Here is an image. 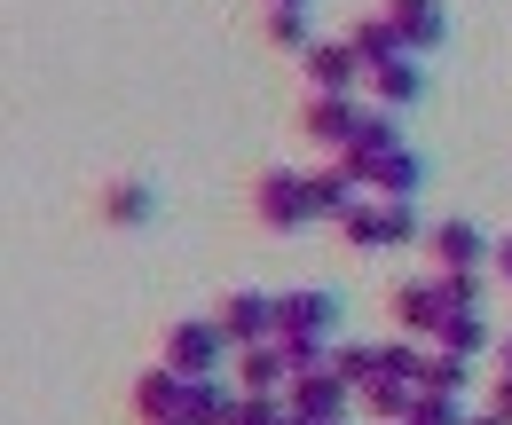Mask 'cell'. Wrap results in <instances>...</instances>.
<instances>
[{"instance_id":"1","label":"cell","mask_w":512,"mask_h":425,"mask_svg":"<svg viewBox=\"0 0 512 425\" xmlns=\"http://www.w3.org/2000/svg\"><path fill=\"white\" fill-rule=\"evenodd\" d=\"M237 339L221 331V315H182V323H166V339H158V363L190 370V378H205V370H221V355H229Z\"/></svg>"},{"instance_id":"2","label":"cell","mask_w":512,"mask_h":425,"mask_svg":"<svg viewBox=\"0 0 512 425\" xmlns=\"http://www.w3.org/2000/svg\"><path fill=\"white\" fill-rule=\"evenodd\" d=\"M253 221H260V229H308V221H316V205H308V174L268 166V174L253 182Z\"/></svg>"},{"instance_id":"3","label":"cell","mask_w":512,"mask_h":425,"mask_svg":"<svg viewBox=\"0 0 512 425\" xmlns=\"http://www.w3.org/2000/svg\"><path fill=\"white\" fill-rule=\"evenodd\" d=\"M284 402H292L308 425H339L355 402H363V394H355V378H339V370L323 363V370H300V378L284 386Z\"/></svg>"},{"instance_id":"4","label":"cell","mask_w":512,"mask_h":425,"mask_svg":"<svg viewBox=\"0 0 512 425\" xmlns=\"http://www.w3.org/2000/svg\"><path fill=\"white\" fill-rule=\"evenodd\" d=\"M134 418L142 425H174V418H190V370H174V363H150L142 378H134Z\"/></svg>"},{"instance_id":"5","label":"cell","mask_w":512,"mask_h":425,"mask_svg":"<svg viewBox=\"0 0 512 425\" xmlns=\"http://www.w3.org/2000/svg\"><path fill=\"white\" fill-rule=\"evenodd\" d=\"M355 126H363V103H355V95H316V87H308V103H300V134H308L316 150L339 158V150L355 142Z\"/></svg>"},{"instance_id":"6","label":"cell","mask_w":512,"mask_h":425,"mask_svg":"<svg viewBox=\"0 0 512 425\" xmlns=\"http://www.w3.org/2000/svg\"><path fill=\"white\" fill-rule=\"evenodd\" d=\"M300 71H308L316 95H355V79H371V63L355 56L347 40H316V48L300 56Z\"/></svg>"},{"instance_id":"7","label":"cell","mask_w":512,"mask_h":425,"mask_svg":"<svg viewBox=\"0 0 512 425\" xmlns=\"http://www.w3.org/2000/svg\"><path fill=\"white\" fill-rule=\"evenodd\" d=\"M221 331H229L237 347H260V339L284 331V307L268 300V292H229V300H221Z\"/></svg>"},{"instance_id":"8","label":"cell","mask_w":512,"mask_h":425,"mask_svg":"<svg viewBox=\"0 0 512 425\" xmlns=\"http://www.w3.org/2000/svg\"><path fill=\"white\" fill-rule=\"evenodd\" d=\"M386 16H394V32H402L410 56H434L449 40V8L442 0H386Z\"/></svg>"},{"instance_id":"9","label":"cell","mask_w":512,"mask_h":425,"mask_svg":"<svg viewBox=\"0 0 512 425\" xmlns=\"http://www.w3.org/2000/svg\"><path fill=\"white\" fill-rule=\"evenodd\" d=\"M386 150H402V126H394V111H363V126H355V142L339 150V166L371 182V166H379Z\"/></svg>"},{"instance_id":"10","label":"cell","mask_w":512,"mask_h":425,"mask_svg":"<svg viewBox=\"0 0 512 425\" xmlns=\"http://www.w3.org/2000/svg\"><path fill=\"white\" fill-rule=\"evenodd\" d=\"M363 189H371L363 174H347V166L331 158L323 174H308V205H316V221H347V213L363 205Z\"/></svg>"},{"instance_id":"11","label":"cell","mask_w":512,"mask_h":425,"mask_svg":"<svg viewBox=\"0 0 512 425\" xmlns=\"http://www.w3.org/2000/svg\"><path fill=\"white\" fill-rule=\"evenodd\" d=\"M260 32H268V48H292V56H308V48H316V8H308V0H268Z\"/></svg>"},{"instance_id":"12","label":"cell","mask_w":512,"mask_h":425,"mask_svg":"<svg viewBox=\"0 0 512 425\" xmlns=\"http://www.w3.org/2000/svg\"><path fill=\"white\" fill-rule=\"evenodd\" d=\"M237 386H245V394H284V386H292V363H284V347H276V339H260V347H237Z\"/></svg>"},{"instance_id":"13","label":"cell","mask_w":512,"mask_h":425,"mask_svg":"<svg viewBox=\"0 0 512 425\" xmlns=\"http://www.w3.org/2000/svg\"><path fill=\"white\" fill-rule=\"evenodd\" d=\"M426 244H434V260H442V268H481V260L497 252V244L481 237L473 221H434V229H426Z\"/></svg>"},{"instance_id":"14","label":"cell","mask_w":512,"mask_h":425,"mask_svg":"<svg viewBox=\"0 0 512 425\" xmlns=\"http://www.w3.org/2000/svg\"><path fill=\"white\" fill-rule=\"evenodd\" d=\"M276 307H284V331H323V339L339 331V300L323 284H300V292H284Z\"/></svg>"},{"instance_id":"15","label":"cell","mask_w":512,"mask_h":425,"mask_svg":"<svg viewBox=\"0 0 512 425\" xmlns=\"http://www.w3.org/2000/svg\"><path fill=\"white\" fill-rule=\"evenodd\" d=\"M371 95H379V111H410L418 95H426V71L410 56H394V63H371Z\"/></svg>"},{"instance_id":"16","label":"cell","mask_w":512,"mask_h":425,"mask_svg":"<svg viewBox=\"0 0 512 425\" xmlns=\"http://www.w3.org/2000/svg\"><path fill=\"white\" fill-rule=\"evenodd\" d=\"M95 213H103L111 229H142V221L158 213V197H150V182H103V197H95Z\"/></svg>"},{"instance_id":"17","label":"cell","mask_w":512,"mask_h":425,"mask_svg":"<svg viewBox=\"0 0 512 425\" xmlns=\"http://www.w3.org/2000/svg\"><path fill=\"white\" fill-rule=\"evenodd\" d=\"M237 410H245V386H221L213 370L190 378V425H237Z\"/></svg>"},{"instance_id":"18","label":"cell","mask_w":512,"mask_h":425,"mask_svg":"<svg viewBox=\"0 0 512 425\" xmlns=\"http://www.w3.org/2000/svg\"><path fill=\"white\" fill-rule=\"evenodd\" d=\"M363 410L379 425H402L410 410H418V378H394V370H379L371 386H363Z\"/></svg>"},{"instance_id":"19","label":"cell","mask_w":512,"mask_h":425,"mask_svg":"<svg viewBox=\"0 0 512 425\" xmlns=\"http://www.w3.org/2000/svg\"><path fill=\"white\" fill-rule=\"evenodd\" d=\"M347 48H355V56H363V63H394V56H410L386 8H379V16H363V24H347Z\"/></svg>"},{"instance_id":"20","label":"cell","mask_w":512,"mask_h":425,"mask_svg":"<svg viewBox=\"0 0 512 425\" xmlns=\"http://www.w3.org/2000/svg\"><path fill=\"white\" fill-rule=\"evenodd\" d=\"M465 386H473V355L434 347V355H426V370H418V394H465Z\"/></svg>"},{"instance_id":"21","label":"cell","mask_w":512,"mask_h":425,"mask_svg":"<svg viewBox=\"0 0 512 425\" xmlns=\"http://www.w3.org/2000/svg\"><path fill=\"white\" fill-rule=\"evenodd\" d=\"M434 347H449V355H481V347H489V323H481V307H457V315H442Z\"/></svg>"},{"instance_id":"22","label":"cell","mask_w":512,"mask_h":425,"mask_svg":"<svg viewBox=\"0 0 512 425\" xmlns=\"http://www.w3.org/2000/svg\"><path fill=\"white\" fill-rule=\"evenodd\" d=\"M339 237L355 244V252H394V237H386V197L379 205H355V213L339 221Z\"/></svg>"},{"instance_id":"23","label":"cell","mask_w":512,"mask_h":425,"mask_svg":"<svg viewBox=\"0 0 512 425\" xmlns=\"http://www.w3.org/2000/svg\"><path fill=\"white\" fill-rule=\"evenodd\" d=\"M276 347H284V363H292V378H300V370H323V363H331V347H339V339H323V331H276Z\"/></svg>"},{"instance_id":"24","label":"cell","mask_w":512,"mask_h":425,"mask_svg":"<svg viewBox=\"0 0 512 425\" xmlns=\"http://www.w3.org/2000/svg\"><path fill=\"white\" fill-rule=\"evenodd\" d=\"M371 189L379 197H418V158L410 150H386L379 166H371Z\"/></svg>"},{"instance_id":"25","label":"cell","mask_w":512,"mask_h":425,"mask_svg":"<svg viewBox=\"0 0 512 425\" xmlns=\"http://www.w3.org/2000/svg\"><path fill=\"white\" fill-rule=\"evenodd\" d=\"M426 355H434V347H426L418 331H410V339H379V370H394V378H418Z\"/></svg>"},{"instance_id":"26","label":"cell","mask_w":512,"mask_h":425,"mask_svg":"<svg viewBox=\"0 0 512 425\" xmlns=\"http://www.w3.org/2000/svg\"><path fill=\"white\" fill-rule=\"evenodd\" d=\"M331 370L339 378H355V394L379 378V347H363V339H347V347H331Z\"/></svg>"},{"instance_id":"27","label":"cell","mask_w":512,"mask_h":425,"mask_svg":"<svg viewBox=\"0 0 512 425\" xmlns=\"http://www.w3.org/2000/svg\"><path fill=\"white\" fill-rule=\"evenodd\" d=\"M473 410H465V394H418V410L402 425H465Z\"/></svg>"},{"instance_id":"28","label":"cell","mask_w":512,"mask_h":425,"mask_svg":"<svg viewBox=\"0 0 512 425\" xmlns=\"http://www.w3.org/2000/svg\"><path fill=\"white\" fill-rule=\"evenodd\" d=\"M465 425H512V418H505V410H473Z\"/></svg>"},{"instance_id":"29","label":"cell","mask_w":512,"mask_h":425,"mask_svg":"<svg viewBox=\"0 0 512 425\" xmlns=\"http://www.w3.org/2000/svg\"><path fill=\"white\" fill-rule=\"evenodd\" d=\"M497 268H505V284H512V237H505V244H497Z\"/></svg>"},{"instance_id":"30","label":"cell","mask_w":512,"mask_h":425,"mask_svg":"<svg viewBox=\"0 0 512 425\" xmlns=\"http://www.w3.org/2000/svg\"><path fill=\"white\" fill-rule=\"evenodd\" d=\"M497 355H505V370H512V331H505V339H497Z\"/></svg>"},{"instance_id":"31","label":"cell","mask_w":512,"mask_h":425,"mask_svg":"<svg viewBox=\"0 0 512 425\" xmlns=\"http://www.w3.org/2000/svg\"><path fill=\"white\" fill-rule=\"evenodd\" d=\"M174 425H190V418H174Z\"/></svg>"}]
</instances>
